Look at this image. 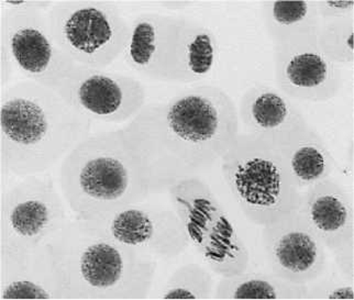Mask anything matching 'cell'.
<instances>
[{"mask_svg":"<svg viewBox=\"0 0 354 300\" xmlns=\"http://www.w3.org/2000/svg\"><path fill=\"white\" fill-rule=\"evenodd\" d=\"M239 129L232 98L219 87L203 85L145 104L119 130L149 194L158 195L221 161Z\"/></svg>","mask_w":354,"mask_h":300,"instance_id":"6da1fadb","label":"cell"},{"mask_svg":"<svg viewBox=\"0 0 354 300\" xmlns=\"http://www.w3.org/2000/svg\"><path fill=\"white\" fill-rule=\"evenodd\" d=\"M91 119L55 89L29 79L0 96V164L3 175L46 174L91 135Z\"/></svg>","mask_w":354,"mask_h":300,"instance_id":"7a4b0ae2","label":"cell"},{"mask_svg":"<svg viewBox=\"0 0 354 300\" xmlns=\"http://www.w3.org/2000/svg\"><path fill=\"white\" fill-rule=\"evenodd\" d=\"M70 300L148 298L158 259L72 219L50 242Z\"/></svg>","mask_w":354,"mask_h":300,"instance_id":"3957f363","label":"cell"},{"mask_svg":"<svg viewBox=\"0 0 354 300\" xmlns=\"http://www.w3.org/2000/svg\"><path fill=\"white\" fill-rule=\"evenodd\" d=\"M59 187L78 220L141 204L150 196L119 129L78 143L59 164Z\"/></svg>","mask_w":354,"mask_h":300,"instance_id":"277c9868","label":"cell"},{"mask_svg":"<svg viewBox=\"0 0 354 300\" xmlns=\"http://www.w3.org/2000/svg\"><path fill=\"white\" fill-rule=\"evenodd\" d=\"M124 57L145 77L194 83L209 75L215 66L217 41L204 24L186 17L142 14L130 24Z\"/></svg>","mask_w":354,"mask_h":300,"instance_id":"5b68a950","label":"cell"},{"mask_svg":"<svg viewBox=\"0 0 354 300\" xmlns=\"http://www.w3.org/2000/svg\"><path fill=\"white\" fill-rule=\"evenodd\" d=\"M221 161L225 184L251 223L266 227L297 210L301 193L277 147L239 132Z\"/></svg>","mask_w":354,"mask_h":300,"instance_id":"8992f818","label":"cell"},{"mask_svg":"<svg viewBox=\"0 0 354 300\" xmlns=\"http://www.w3.org/2000/svg\"><path fill=\"white\" fill-rule=\"evenodd\" d=\"M167 193L188 244L212 273L232 277L247 271L249 250L208 184L198 176L191 177Z\"/></svg>","mask_w":354,"mask_h":300,"instance_id":"52a82bcc","label":"cell"},{"mask_svg":"<svg viewBox=\"0 0 354 300\" xmlns=\"http://www.w3.org/2000/svg\"><path fill=\"white\" fill-rule=\"evenodd\" d=\"M59 48L82 66L105 70L124 55L130 24L111 1H54L46 11Z\"/></svg>","mask_w":354,"mask_h":300,"instance_id":"ba28073f","label":"cell"},{"mask_svg":"<svg viewBox=\"0 0 354 300\" xmlns=\"http://www.w3.org/2000/svg\"><path fill=\"white\" fill-rule=\"evenodd\" d=\"M50 175L21 177L0 199V252L46 245L72 219Z\"/></svg>","mask_w":354,"mask_h":300,"instance_id":"9c48e42d","label":"cell"},{"mask_svg":"<svg viewBox=\"0 0 354 300\" xmlns=\"http://www.w3.org/2000/svg\"><path fill=\"white\" fill-rule=\"evenodd\" d=\"M0 44L24 79L55 91L78 65L54 40L46 11L0 9Z\"/></svg>","mask_w":354,"mask_h":300,"instance_id":"30bf717a","label":"cell"},{"mask_svg":"<svg viewBox=\"0 0 354 300\" xmlns=\"http://www.w3.org/2000/svg\"><path fill=\"white\" fill-rule=\"evenodd\" d=\"M57 91L87 118L108 124L129 122L147 104V91L137 78L82 65Z\"/></svg>","mask_w":354,"mask_h":300,"instance_id":"8fae6325","label":"cell"},{"mask_svg":"<svg viewBox=\"0 0 354 300\" xmlns=\"http://www.w3.org/2000/svg\"><path fill=\"white\" fill-rule=\"evenodd\" d=\"M83 221L113 241L156 259L177 256L188 244L173 209L153 210L134 204Z\"/></svg>","mask_w":354,"mask_h":300,"instance_id":"7c38bea8","label":"cell"},{"mask_svg":"<svg viewBox=\"0 0 354 300\" xmlns=\"http://www.w3.org/2000/svg\"><path fill=\"white\" fill-rule=\"evenodd\" d=\"M262 244L271 272L281 279L308 285L324 275L327 249L297 210L262 227Z\"/></svg>","mask_w":354,"mask_h":300,"instance_id":"4fadbf2b","label":"cell"},{"mask_svg":"<svg viewBox=\"0 0 354 300\" xmlns=\"http://www.w3.org/2000/svg\"><path fill=\"white\" fill-rule=\"evenodd\" d=\"M274 67L279 91L290 100L328 102L342 86L340 67L322 54L316 40L274 46Z\"/></svg>","mask_w":354,"mask_h":300,"instance_id":"5bb4252c","label":"cell"},{"mask_svg":"<svg viewBox=\"0 0 354 300\" xmlns=\"http://www.w3.org/2000/svg\"><path fill=\"white\" fill-rule=\"evenodd\" d=\"M0 298L70 300L51 244L0 252Z\"/></svg>","mask_w":354,"mask_h":300,"instance_id":"9a60e30c","label":"cell"},{"mask_svg":"<svg viewBox=\"0 0 354 300\" xmlns=\"http://www.w3.org/2000/svg\"><path fill=\"white\" fill-rule=\"evenodd\" d=\"M238 119L244 133L274 147L286 142L309 124L290 97L268 85L252 86L244 93Z\"/></svg>","mask_w":354,"mask_h":300,"instance_id":"2e32d148","label":"cell"},{"mask_svg":"<svg viewBox=\"0 0 354 300\" xmlns=\"http://www.w3.org/2000/svg\"><path fill=\"white\" fill-rule=\"evenodd\" d=\"M297 212L329 252L354 242L352 201L335 180L328 178L303 191Z\"/></svg>","mask_w":354,"mask_h":300,"instance_id":"e0dca14e","label":"cell"},{"mask_svg":"<svg viewBox=\"0 0 354 300\" xmlns=\"http://www.w3.org/2000/svg\"><path fill=\"white\" fill-rule=\"evenodd\" d=\"M277 148L301 193L330 178L335 160L324 139L310 124Z\"/></svg>","mask_w":354,"mask_h":300,"instance_id":"ac0fdd59","label":"cell"},{"mask_svg":"<svg viewBox=\"0 0 354 300\" xmlns=\"http://www.w3.org/2000/svg\"><path fill=\"white\" fill-rule=\"evenodd\" d=\"M262 14L274 46L316 40L320 26L316 0L264 1Z\"/></svg>","mask_w":354,"mask_h":300,"instance_id":"d6986e66","label":"cell"},{"mask_svg":"<svg viewBox=\"0 0 354 300\" xmlns=\"http://www.w3.org/2000/svg\"><path fill=\"white\" fill-rule=\"evenodd\" d=\"M308 285L296 284L273 272H244L234 277H221L214 290L215 299L307 300Z\"/></svg>","mask_w":354,"mask_h":300,"instance_id":"ffe728a7","label":"cell"},{"mask_svg":"<svg viewBox=\"0 0 354 300\" xmlns=\"http://www.w3.org/2000/svg\"><path fill=\"white\" fill-rule=\"evenodd\" d=\"M214 277L204 266L188 263L173 272L162 288L161 299L206 300L214 297Z\"/></svg>","mask_w":354,"mask_h":300,"instance_id":"44dd1931","label":"cell"},{"mask_svg":"<svg viewBox=\"0 0 354 300\" xmlns=\"http://www.w3.org/2000/svg\"><path fill=\"white\" fill-rule=\"evenodd\" d=\"M317 46L331 62L353 65L354 17L320 21L316 37Z\"/></svg>","mask_w":354,"mask_h":300,"instance_id":"7402d4cb","label":"cell"},{"mask_svg":"<svg viewBox=\"0 0 354 300\" xmlns=\"http://www.w3.org/2000/svg\"><path fill=\"white\" fill-rule=\"evenodd\" d=\"M307 299L354 300V281L342 276L328 277L308 284Z\"/></svg>","mask_w":354,"mask_h":300,"instance_id":"603a6c76","label":"cell"},{"mask_svg":"<svg viewBox=\"0 0 354 300\" xmlns=\"http://www.w3.org/2000/svg\"><path fill=\"white\" fill-rule=\"evenodd\" d=\"M320 21L354 17V0H317Z\"/></svg>","mask_w":354,"mask_h":300,"instance_id":"cb8c5ba5","label":"cell"},{"mask_svg":"<svg viewBox=\"0 0 354 300\" xmlns=\"http://www.w3.org/2000/svg\"><path fill=\"white\" fill-rule=\"evenodd\" d=\"M339 273L346 279L354 281V242L344 244L331 252Z\"/></svg>","mask_w":354,"mask_h":300,"instance_id":"d4e9b609","label":"cell"},{"mask_svg":"<svg viewBox=\"0 0 354 300\" xmlns=\"http://www.w3.org/2000/svg\"><path fill=\"white\" fill-rule=\"evenodd\" d=\"M53 3L54 1H35V0H1L0 9L48 11Z\"/></svg>","mask_w":354,"mask_h":300,"instance_id":"484cf974","label":"cell"},{"mask_svg":"<svg viewBox=\"0 0 354 300\" xmlns=\"http://www.w3.org/2000/svg\"><path fill=\"white\" fill-rule=\"evenodd\" d=\"M16 70L12 59L5 46L0 44V83L1 89L9 85L14 71Z\"/></svg>","mask_w":354,"mask_h":300,"instance_id":"4316f807","label":"cell"},{"mask_svg":"<svg viewBox=\"0 0 354 300\" xmlns=\"http://www.w3.org/2000/svg\"><path fill=\"white\" fill-rule=\"evenodd\" d=\"M160 5L165 8L171 9V10H180V9L187 8V7L195 5V3L194 1H162Z\"/></svg>","mask_w":354,"mask_h":300,"instance_id":"83f0119b","label":"cell"}]
</instances>
